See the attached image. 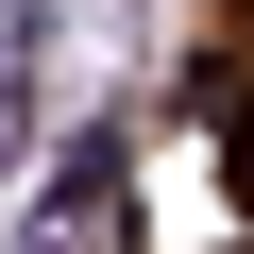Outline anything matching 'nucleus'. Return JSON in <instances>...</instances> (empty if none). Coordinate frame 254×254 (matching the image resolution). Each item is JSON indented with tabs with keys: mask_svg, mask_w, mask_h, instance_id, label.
Masks as SVG:
<instances>
[{
	"mask_svg": "<svg viewBox=\"0 0 254 254\" xmlns=\"http://www.w3.org/2000/svg\"><path fill=\"white\" fill-rule=\"evenodd\" d=\"M237 203H254V119H237Z\"/></svg>",
	"mask_w": 254,
	"mask_h": 254,
	"instance_id": "obj_1",
	"label": "nucleus"
}]
</instances>
